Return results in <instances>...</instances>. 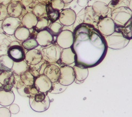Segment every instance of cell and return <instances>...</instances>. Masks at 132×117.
I'll use <instances>...</instances> for the list:
<instances>
[{
    "label": "cell",
    "instance_id": "6da1fadb",
    "mask_svg": "<svg viewBox=\"0 0 132 117\" xmlns=\"http://www.w3.org/2000/svg\"><path fill=\"white\" fill-rule=\"evenodd\" d=\"M71 48L75 65L86 68L99 65L105 57L107 46L105 38L92 24L81 23L75 29Z\"/></svg>",
    "mask_w": 132,
    "mask_h": 117
},
{
    "label": "cell",
    "instance_id": "7a4b0ae2",
    "mask_svg": "<svg viewBox=\"0 0 132 117\" xmlns=\"http://www.w3.org/2000/svg\"><path fill=\"white\" fill-rule=\"evenodd\" d=\"M31 108L36 112H42L47 110L50 105L48 93L38 92L33 98H29Z\"/></svg>",
    "mask_w": 132,
    "mask_h": 117
},
{
    "label": "cell",
    "instance_id": "3957f363",
    "mask_svg": "<svg viewBox=\"0 0 132 117\" xmlns=\"http://www.w3.org/2000/svg\"><path fill=\"white\" fill-rule=\"evenodd\" d=\"M107 48L114 50L124 48L129 43L130 40L126 38L120 31H116L113 33L105 38Z\"/></svg>",
    "mask_w": 132,
    "mask_h": 117
},
{
    "label": "cell",
    "instance_id": "277c9868",
    "mask_svg": "<svg viewBox=\"0 0 132 117\" xmlns=\"http://www.w3.org/2000/svg\"><path fill=\"white\" fill-rule=\"evenodd\" d=\"M132 11L128 7L121 6L113 10L111 12V19L116 27H122L131 19Z\"/></svg>",
    "mask_w": 132,
    "mask_h": 117
},
{
    "label": "cell",
    "instance_id": "5b68a950",
    "mask_svg": "<svg viewBox=\"0 0 132 117\" xmlns=\"http://www.w3.org/2000/svg\"><path fill=\"white\" fill-rule=\"evenodd\" d=\"M62 49L56 42L43 47L40 51L43 60L46 61L50 64L57 63L60 59Z\"/></svg>",
    "mask_w": 132,
    "mask_h": 117
},
{
    "label": "cell",
    "instance_id": "8992f818",
    "mask_svg": "<svg viewBox=\"0 0 132 117\" xmlns=\"http://www.w3.org/2000/svg\"><path fill=\"white\" fill-rule=\"evenodd\" d=\"M79 23H86L92 25L97 24L100 18L98 17L94 12L92 6H87L81 10L76 15Z\"/></svg>",
    "mask_w": 132,
    "mask_h": 117
},
{
    "label": "cell",
    "instance_id": "52a82bcc",
    "mask_svg": "<svg viewBox=\"0 0 132 117\" xmlns=\"http://www.w3.org/2000/svg\"><path fill=\"white\" fill-rule=\"evenodd\" d=\"M0 90L9 91L15 84V78L11 70L3 71L0 73Z\"/></svg>",
    "mask_w": 132,
    "mask_h": 117
},
{
    "label": "cell",
    "instance_id": "ba28073f",
    "mask_svg": "<svg viewBox=\"0 0 132 117\" xmlns=\"http://www.w3.org/2000/svg\"><path fill=\"white\" fill-rule=\"evenodd\" d=\"M60 76L58 81L63 86H68L75 80V74L73 67L64 65L60 68Z\"/></svg>",
    "mask_w": 132,
    "mask_h": 117
},
{
    "label": "cell",
    "instance_id": "9c48e42d",
    "mask_svg": "<svg viewBox=\"0 0 132 117\" xmlns=\"http://www.w3.org/2000/svg\"><path fill=\"white\" fill-rule=\"evenodd\" d=\"M98 30L105 36L112 34L115 31L116 25L113 20L110 17H105L99 20L97 23Z\"/></svg>",
    "mask_w": 132,
    "mask_h": 117
},
{
    "label": "cell",
    "instance_id": "30bf717a",
    "mask_svg": "<svg viewBox=\"0 0 132 117\" xmlns=\"http://www.w3.org/2000/svg\"><path fill=\"white\" fill-rule=\"evenodd\" d=\"M56 43L62 49L71 47L73 43V33L70 30H63L57 37Z\"/></svg>",
    "mask_w": 132,
    "mask_h": 117
},
{
    "label": "cell",
    "instance_id": "8fae6325",
    "mask_svg": "<svg viewBox=\"0 0 132 117\" xmlns=\"http://www.w3.org/2000/svg\"><path fill=\"white\" fill-rule=\"evenodd\" d=\"M21 25V21L19 17H7L2 23V27L7 35H13L16 30Z\"/></svg>",
    "mask_w": 132,
    "mask_h": 117
},
{
    "label": "cell",
    "instance_id": "7c38bea8",
    "mask_svg": "<svg viewBox=\"0 0 132 117\" xmlns=\"http://www.w3.org/2000/svg\"><path fill=\"white\" fill-rule=\"evenodd\" d=\"M76 12L71 8L62 10L59 18L60 24L67 26L73 25L76 20Z\"/></svg>",
    "mask_w": 132,
    "mask_h": 117
},
{
    "label": "cell",
    "instance_id": "4fadbf2b",
    "mask_svg": "<svg viewBox=\"0 0 132 117\" xmlns=\"http://www.w3.org/2000/svg\"><path fill=\"white\" fill-rule=\"evenodd\" d=\"M16 88L18 92V93L22 97L33 98L35 95L37 94L39 91L35 88L34 86H27L21 81L20 79L18 80L17 82L15 83Z\"/></svg>",
    "mask_w": 132,
    "mask_h": 117
},
{
    "label": "cell",
    "instance_id": "5bb4252c",
    "mask_svg": "<svg viewBox=\"0 0 132 117\" xmlns=\"http://www.w3.org/2000/svg\"><path fill=\"white\" fill-rule=\"evenodd\" d=\"M7 55L14 62H18L24 60L26 53L22 46L19 44L9 47Z\"/></svg>",
    "mask_w": 132,
    "mask_h": 117
},
{
    "label": "cell",
    "instance_id": "9a60e30c",
    "mask_svg": "<svg viewBox=\"0 0 132 117\" xmlns=\"http://www.w3.org/2000/svg\"><path fill=\"white\" fill-rule=\"evenodd\" d=\"M36 39L39 46L42 47H46L55 42L54 37L50 32L48 28L39 32Z\"/></svg>",
    "mask_w": 132,
    "mask_h": 117
},
{
    "label": "cell",
    "instance_id": "2e32d148",
    "mask_svg": "<svg viewBox=\"0 0 132 117\" xmlns=\"http://www.w3.org/2000/svg\"><path fill=\"white\" fill-rule=\"evenodd\" d=\"M34 86L39 92L48 93L51 88L52 82L46 76L42 74L35 78Z\"/></svg>",
    "mask_w": 132,
    "mask_h": 117
},
{
    "label": "cell",
    "instance_id": "e0dca14e",
    "mask_svg": "<svg viewBox=\"0 0 132 117\" xmlns=\"http://www.w3.org/2000/svg\"><path fill=\"white\" fill-rule=\"evenodd\" d=\"M75 54L71 47L62 49L60 59L57 62L60 65H70L75 63Z\"/></svg>",
    "mask_w": 132,
    "mask_h": 117
},
{
    "label": "cell",
    "instance_id": "ac0fdd59",
    "mask_svg": "<svg viewBox=\"0 0 132 117\" xmlns=\"http://www.w3.org/2000/svg\"><path fill=\"white\" fill-rule=\"evenodd\" d=\"M60 68L54 64H49L44 70L43 74L46 76L52 83L58 81L60 76Z\"/></svg>",
    "mask_w": 132,
    "mask_h": 117
},
{
    "label": "cell",
    "instance_id": "d6986e66",
    "mask_svg": "<svg viewBox=\"0 0 132 117\" xmlns=\"http://www.w3.org/2000/svg\"><path fill=\"white\" fill-rule=\"evenodd\" d=\"M41 51L36 49L28 51L25 55V61L29 65H35L42 60Z\"/></svg>",
    "mask_w": 132,
    "mask_h": 117
},
{
    "label": "cell",
    "instance_id": "ffe728a7",
    "mask_svg": "<svg viewBox=\"0 0 132 117\" xmlns=\"http://www.w3.org/2000/svg\"><path fill=\"white\" fill-rule=\"evenodd\" d=\"M93 9L96 15L101 19L107 16L111 10L107 4L102 2H96L94 3Z\"/></svg>",
    "mask_w": 132,
    "mask_h": 117
},
{
    "label": "cell",
    "instance_id": "44dd1931",
    "mask_svg": "<svg viewBox=\"0 0 132 117\" xmlns=\"http://www.w3.org/2000/svg\"><path fill=\"white\" fill-rule=\"evenodd\" d=\"M49 64V63L42 59L41 62L37 65H29V69L28 71H29L35 78H36L43 74L44 70Z\"/></svg>",
    "mask_w": 132,
    "mask_h": 117
},
{
    "label": "cell",
    "instance_id": "7402d4cb",
    "mask_svg": "<svg viewBox=\"0 0 132 117\" xmlns=\"http://www.w3.org/2000/svg\"><path fill=\"white\" fill-rule=\"evenodd\" d=\"M15 99V95L12 90L6 91L0 90V105L7 107L12 104Z\"/></svg>",
    "mask_w": 132,
    "mask_h": 117
},
{
    "label": "cell",
    "instance_id": "603a6c76",
    "mask_svg": "<svg viewBox=\"0 0 132 117\" xmlns=\"http://www.w3.org/2000/svg\"><path fill=\"white\" fill-rule=\"evenodd\" d=\"M75 74V82L78 84L82 83L88 77L89 71L88 68L75 65L73 67Z\"/></svg>",
    "mask_w": 132,
    "mask_h": 117
},
{
    "label": "cell",
    "instance_id": "cb8c5ba5",
    "mask_svg": "<svg viewBox=\"0 0 132 117\" xmlns=\"http://www.w3.org/2000/svg\"><path fill=\"white\" fill-rule=\"evenodd\" d=\"M22 5L18 2H14L9 5L7 11L8 15L11 17H19L23 13Z\"/></svg>",
    "mask_w": 132,
    "mask_h": 117
},
{
    "label": "cell",
    "instance_id": "d4e9b609",
    "mask_svg": "<svg viewBox=\"0 0 132 117\" xmlns=\"http://www.w3.org/2000/svg\"><path fill=\"white\" fill-rule=\"evenodd\" d=\"M38 22L37 17L32 12L27 13L21 21V24L23 26L30 29H34Z\"/></svg>",
    "mask_w": 132,
    "mask_h": 117
},
{
    "label": "cell",
    "instance_id": "484cf974",
    "mask_svg": "<svg viewBox=\"0 0 132 117\" xmlns=\"http://www.w3.org/2000/svg\"><path fill=\"white\" fill-rule=\"evenodd\" d=\"M28 69L29 65L25 61V60H24L18 62H14L12 68L11 70L16 76H20L24 72L27 71Z\"/></svg>",
    "mask_w": 132,
    "mask_h": 117
},
{
    "label": "cell",
    "instance_id": "4316f807",
    "mask_svg": "<svg viewBox=\"0 0 132 117\" xmlns=\"http://www.w3.org/2000/svg\"><path fill=\"white\" fill-rule=\"evenodd\" d=\"M31 32L30 30L24 26L19 27L14 32L15 38L19 41H24L30 38Z\"/></svg>",
    "mask_w": 132,
    "mask_h": 117
},
{
    "label": "cell",
    "instance_id": "83f0119b",
    "mask_svg": "<svg viewBox=\"0 0 132 117\" xmlns=\"http://www.w3.org/2000/svg\"><path fill=\"white\" fill-rule=\"evenodd\" d=\"M13 63L14 61L7 55L0 56V73L3 71L11 69Z\"/></svg>",
    "mask_w": 132,
    "mask_h": 117
},
{
    "label": "cell",
    "instance_id": "f1b7e54d",
    "mask_svg": "<svg viewBox=\"0 0 132 117\" xmlns=\"http://www.w3.org/2000/svg\"><path fill=\"white\" fill-rule=\"evenodd\" d=\"M47 16L48 19L51 23L55 22L59 20L60 16V11L53 8L51 4V3L46 5Z\"/></svg>",
    "mask_w": 132,
    "mask_h": 117
},
{
    "label": "cell",
    "instance_id": "f546056e",
    "mask_svg": "<svg viewBox=\"0 0 132 117\" xmlns=\"http://www.w3.org/2000/svg\"><path fill=\"white\" fill-rule=\"evenodd\" d=\"M132 25H131V19H130L127 23L122 27H116L115 30L121 32L129 40L131 39V33H132Z\"/></svg>",
    "mask_w": 132,
    "mask_h": 117
},
{
    "label": "cell",
    "instance_id": "4dcf8cb0",
    "mask_svg": "<svg viewBox=\"0 0 132 117\" xmlns=\"http://www.w3.org/2000/svg\"><path fill=\"white\" fill-rule=\"evenodd\" d=\"M51 23H52L50 22L47 17H40L38 19V22L37 25L33 29L36 31L38 33L39 32L48 28L50 24Z\"/></svg>",
    "mask_w": 132,
    "mask_h": 117
},
{
    "label": "cell",
    "instance_id": "1f68e13d",
    "mask_svg": "<svg viewBox=\"0 0 132 117\" xmlns=\"http://www.w3.org/2000/svg\"><path fill=\"white\" fill-rule=\"evenodd\" d=\"M38 19L43 17H47L46 11V5L38 4L34 6L32 9V12Z\"/></svg>",
    "mask_w": 132,
    "mask_h": 117
},
{
    "label": "cell",
    "instance_id": "d6a6232c",
    "mask_svg": "<svg viewBox=\"0 0 132 117\" xmlns=\"http://www.w3.org/2000/svg\"><path fill=\"white\" fill-rule=\"evenodd\" d=\"M20 79L27 86H32L34 85L35 78L28 71L21 75Z\"/></svg>",
    "mask_w": 132,
    "mask_h": 117
},
{
    "label": "cell",
    "instance_id": "836d02e7",
    "mask_svg": "<svg viewBox=\"0 0 132 117\" xmlns=\"http://www.w3.org/2000/svg\"><path fill=\"white\" fill-rule=\"evenodd\" d=\"M67 87V86H63V85L60 84L58 81H56L52 83L51 88L49 92L52 94L61 93L66 90Z\"/></svg>",
    "mask_w": 132,
    "mask_h": 117
},
{
    "label": "cell",
    "instance_id": "e575fe53",
    "mask_svg": "<svg viewBox=\"0 0 132 117\" xmlns=\"http://www.w3.org/2000/svg\"><path fill=\"white\" fill-rule=\"evenodd\" d=\"M22 47L24 49L28 51L36 49L39 46L36 39L33 38H29L28 39L24 41L22 43Z\"/></svg>",
    "mask_w": 132,
    "mask_h": 117
},
{
    "label": "cell",
    "instance_id": "d590c367",
    "mask_svg": "<svg viewBox=\"0 0 132 117\" xmlns=\"http://www.w3.org/2000/svg\"><path fill=\"white\" fill-rule=\"evenodd\" d=\"M48 29L53 37H57L62 31V26L60 23L55 22L52 23Z\"/></svg>",
    "mask_w": 132,
    "mask_h": 117
},
{
    "label": "cell",
    "instance_id": "8d00e7d4",
    "mask_svg": "<svg viewBox=\"0 0 132 117\" xmlns=\"http://www.w3.org/2000/svg\"><path fill=\"white\" fill-rule=\"evenodd\" d=\"M5 34L0 33V46H4L9 48L11 40Z\"/></svg>",
    "mask_w": 132,
    "mask_h": 117
},
{
    "label": "cell",
    "instance_id": "74e56055",
    "mask_svg": "<svg viewBox=\"0 0 132 117\" xmlns=\"http://www.w3.org/2000/svg\"><path fill=\"white\" fill-rule=\"evenodd\" d=\"M51 4L53 8L59 11L62 10L64 7V3L62 0H52Z\"/></svg>",
    "mask_w": 132,
    "mask_h": 117
},
{
    "label": "cell",
    "instance_id": "f35d334b",
    "mask_svg": "<svg viewBox=\"0 0 132 117\" xmlns=\"http://www.w3.org/2000/svg\"><path fill=\"white\" fill-rule=\"evenodd\" d=\"M124 0H112V1L109 3L108 6L111 10H114V9L121 7V4L123 2Z\"/></svg>",
    "mask_w": 132,
    "mask_h": 117
},
{
    "label": "cell",
    "instance_id": "ab89813d",
    "mask_svg": "<svg viewBox=\"0 0 132 117\" xmlns=\"http://www.w3.org/2000/svg\"><path fill=\"white\" fill-rule=\"evenodd\" d=\"M0 117H11V113L6 107H2L0 108Z\"/></svg>",
    "mask_w": 132,
    "mask_h": 117
},
{
    "label": "cell",
    "instance_id": "60d3db41",
    "mask_svg": "<svg viewBox=\"0 0 132 117\" xmlns=\"http://www.w3.org/2000/svg\"><path fill=\"white\" fill-rule=\"evenodd\" d=\"M9 110L11 114H18L20 111V107L19 106L15 103H12L10 105Z\"/></svg>",
    "mask_w": 132,
    "mask_h": 117
},
{
    "label": "cell",
    "instance_id": "b9f144b4",
    "mask_svg": "<svg viewBox=\"0 0 132 117\" xmlns=\"http://www.w3.org/2000/svg\"><path fill=\"white\" fill-rule=\"evenodd\" d=\"M7 15V8L4 6H1V7H0V21L6 19Z\"/></svg>",
    "mask_w": 132,
    "mask_h": 117
},
{
    "label": "cell",
    "instance_id": "7bdbcfd3",
    "mask_svg": "<svg viewBox=\"0 0 132 117\" xmlns=\"http://www.w3.org/2000/svg\"><path fill=\"white\" fill-rule=\"evenodd\" d=\"M88 3V0H78L77 3L80 6H86Z\"/></svg>",
    "mask_w": 132,
    "mask_h": 117
},
{
    "label": "cell",
    "instance_id": "ee69618b",
    "mask_svg": "<svg viewBox=\"0 0 132 117\" xmlns=\"http://www.w3.org/2000/svg\"><path fill=\"white\" fill-rule=\"evenodd\" d=\"M127 5H128V7L130 10H132V8H131V0H127Z\"/></svg>",
    "mask_w": 132,
    "mask_h": 117
},
{
    "label": "cell",
    "instance_id": "f6af8a7d",
    "mask_svg": "<svg viewBox=\"0 0 132 117\" xmlns=\"http://www.w3.org/2000/svg\"><path fill=\"white\" fill-rule=\"evenodd\" d=\"M64 3H69L72 1V0H62Z\"/></svg>",
    "mask_w": 132,
    "mask_h": 117
}]
</instances>
